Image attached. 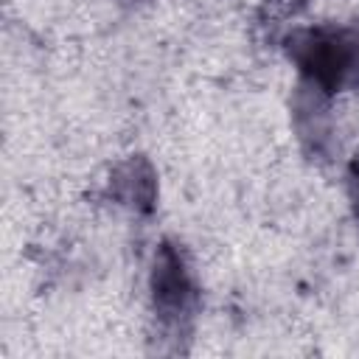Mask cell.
Segmentation results:
<instances>
[{
  "label": "cell",
  "mask_w": 359,
  "mask_h": 359,
  "mask_svg": "<svg viewBox=\"0 0 359 359\" xmlns=\"http://www.w3.org/2000/svg\"><path fill=\"white\" fill-rule=\"evenodd\" d=\"M188 297H191V286H188L185 269L177 252L171 247H163L154 264V303L165 314H180Z\"/></svg>",
  "instance_id": "7a4b0ae2"
},
{
  "label": "cell",
  "mask_w": 359,
  "mask_h": 359,
  "mask_svg": "<svg viewBox=\"0 0 359 359\" xmlns=\"http://www.w3.org/2000/svg\"><path fill=\"white\" fill-rule=\"evenodd\" d=\"M351 185H353V202H356V213H359V160L351 165Z\"/></svg>",
  "instance_id": "3957f363"
},
{
  "label": "cell",
  "mask_w": 359,
  "mask_h": 359,
  "mask_svg": "<svg viewBox=\"0 0 359 359\" xmlns=\"http://www.w3.org/2000/svg\"><path fill=\"white\" fill-rule=\"evenodd\" d=\"M289 53L300 70L325 93H337L359 79V34L353 31H303L289 39Z\"/></svg>",
  "instance_id": "6da1fadb"
}]
</instances>
